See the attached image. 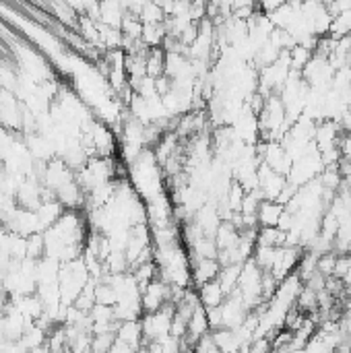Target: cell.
Returning <instances> with one entry per match:
<instances>
[{
    "mask_svg": "<svg viewBox=\"0 0 351 353\" xmlns=\"http://www.w3.org/2000/svg\"><path fill=\"white\" fill-rule=\"evenodd\" d=\"M176 314V308L172 304L164 306L159 312L153 314H143L141 316V328H143V339L145 343H159L170 337L172 330V318Z\"/></svg>",
    "mask_w": 351,
    "mask_h": 353,
    "instance_id": "1",
    "label": "cell"
},
{
    "mask_svg": "<svg viewBox=\"0 0 351 353\" xmlns=\"http://www.w3.org/2000/svg\"><path fill=\"white\" fill-rule=\"evenodd\" d=\"M170 304V285L164 281L155 279L151 281L143 291H141V310L143 314H153L159 312L164 306Z\"/></svg>",
    "mask_w": 351,
    "mask_h": 353,
    "instance_id": "2",
    "label": "cell"
},
{
    "mask_svg": "<svg viewBox=\"0 0 351 353\" xmlns=\"http://www.w3.org/2000/svg\"><path fill=\"white\" fill-rule=\"evenodd\" d=\"M285 184H287V178L285 176L273 172L265 164L259 166V190L263 192L265 200H277L279 194H281V190L285 188Z\"/></svg>",
    "mask_w": 351,
    "mask_h": 353,
    "instance_id": "3",
    "label": "cell"
},
{
    "mask_svg": "<svg viewBox=\"0 0 351 353\" xmlns=\"http://www.w3.org/2000/svg\"><path fill=\"white\" fill-rule=\"evenodd\" d=\"M219 263L215 259H192L190 261V273H192V285L198 289L200 285L215 281L219 277Z\"/></svg>",
    "mask_w": 351,
    "mask_h": 353,
    "instance_id": "4",
    "label": "cell"
},
{
    "mask_svg": "<svg viewBox=\"0 0 351 353\" xmlns=\"http://www.w3.org/2000/svg\"><path fill=\"white\" fill-rule=\"evenodd\" d=\"M116 339H120L122 343H127L131 347L133 353H137L143 345V328H141V320H129V322H120L118 330H116Z\"/></svg>",
    "mask_w": 351,
    "mask_h": 353,
    "instance_id": "5",
    "label": "cell"
},
{
    "mask_svg": "<svg viewBox=\"0 0 351 353\" xmlns=\"http://www.w3.org/2000/svg\"><path fill=\"white\" fill-rule=\"evenodd\" d=\"M196 293H198V302H200V306H203L205 310L219 308V306L225 302V293H223L221 285L217 283V279H215V281H209V283H205V285H200V287L196 289Z\"/></svg>",
    "mask_w": 351,
    "mask_h": 353,
    "instance_id": "6",
    "label": "cell"
},
{
    "mask_svg": "<svg viewBox=\"0 0 351 353\" xmlns=\"http://www.w3.org/2000/svg\"><path fill=\"white\" fill-rule=\"evenodd\" d=\"M283 213H285V207L279 205L277 200H263L259 207V213H257L259 225L261 227H277Z\"/></svg>",
    "mask_w": 351,
    "mask_h": 353,
    "instance_id": "7",
    "label": "cell"
},
{
    "mask_svg": "<svg viewBox=\"0 0 351 353\" xmlns=\"http://www.w3.org/2000/svg\"><path fill=\"white\" fill-rule=\"evenodd\" d=\"M287 233H283L277 227H259L257 233V246L263 248H285Z\"/></svg>",
    "mask_w": 351,
    "mask_h": 353,
    "instance_id": "8",
    "label": "cell"
},
{
    "mask_svg": "<svg viewBox=\"0 0 351 353\" xmlns=\"http://www.w3.org/2000/svg\"><path fill=\"white\" fill-rule=\"evenodd\" d=\"M240 271H242V265H229V267H221L219 271V277H217V283L221 285L225 298L231 296L233 291L238 289V279H240Z\"/></svg>",
    "mask_w": 351,
    "mask_h": 353,
    "instance_id": "9",
    "label": "cell"
},
{
    "mask_svg": "<svg viewBox=\"0 0 351 353\" xmlns=\"http://www.w3.org/2000/svg\"><path fill=\"white\" fill-rule=\"evenodd\" d=\"M145 68H147L149 79H159L166 75V52H164V48H153L147 52Z\"/></svg>",
    "mask_w": 351,
    "mask_h": 353,
    "instance_id": "10",
    "label": "cell"
},
{
    "mask_svg": "<svg viewBox=\"0 0 351 353\" xmlns=\"http://www.w3.org/2000/svg\"><path fill=\"white\" fill-rule=\"evenodd\" d=\"M287 54H289V68H291V70H298V73H302L304 66H306V64L310 62V58L314 56L312 50H308V48H304V46H298V44H296Z\"/></svg>",
    "mask_w": 351,
    "mask_h": 353,
    "instance_id": "11",
    "label": "cell"
},
{
    "mask_svg": "<svg viewBox=\"0 0 351 353\" xmlns=\"http://www.w3.org/2000/svg\"><path fill=\"white\" fill-rule=\"evenodd\" d=\"M335 263H337V254L335 252H326L318 259V265H316V271L326 279V277H333L335 273Z\"/></svg>",
    "mask_w": 351,
    "mask_h": 353,
    "instance_id": "12",
    "label": "cell"
},
{
    "mask_svg": "<svg viewBox=\"0 0 351 353\" xmlns=\"http://www.w3.org/2000/svg\"><path fill=\"white\" fill-rule=\"evenodd\" d=\"M246 353H273L271 341L269 339H255Z\"/></svg>",
    "mask_w": 351,
    "mask_h": 353,
    "instance_id": "13",
    "label": "cell"
},
{
    "mask_svg": "<svg viewBox=\"0 0 351 353\" xmlns=\"http://www.w3.org/2000/svg\"><path fill=\"white\" fill-rule=\"evenodd\" d=\"M27 353H50L48 345H42V347H36V349H29Z\"/></svg>",
    "mask_w": 351,
    "mask_h": 353,
    "instance_id": "14",
    "label": "cell"
},
{
    "mask_svg": "<svg viewBox=\"0 0 351 353\" xmlns=\"http://www.w3.org/2000/svg\"><path fill=\"white\" fill-rule=\"evenodd\" d=\"M347 68H349V70H351V54H349V56H347Z\"/></svg>",
    "mask_w": 351,
    "mask_h": 353,
    "instance_id": "15",
    "label": "cell"
}]
</instances>
